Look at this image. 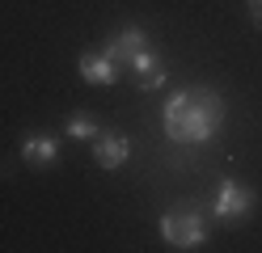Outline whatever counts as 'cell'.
I'll use <instances>...</instances> for the list:
<instances>
[{"instance_id":"4","label":"cell","mask_w":262,"mask_h":253,"mask_svg":"<svg viewBox=\"0 0 262 253\" xmlns=\"http://www.w3.org/2000/svg\"><path fill=\"white\" fill-rule=\"evenodd\" d=\"M144 47H148V34H144L140 26H127V30H119V34H114V38L106 42L102 55H106L114 67H131V59H136Z\"/></svg>"},{"instance_id":"6","label":"cell","mask_w":262,"mask_h":253,"mask_svg":"<svg viewBox=\"0 0 262 253\" xmlns=\"http://www.w3.org/2000/svg\"><path fill=\"white\" fill-rule=\"evenodd\" d=\"M131 72H136V84H140L144 93H152V89H161V84H165V63H161L148 47L131 59Z\"/></svg>"},{"instance_id":"1","label":"cell","mask_w":262,"mask_h":253,"mask_svg":"<svg viewBox=\"0 0 262 253\" xmlns=\"http://www.w3.org/2000/svg\"><path fill=\"white\" fill-rule=\"evenodd\" d=\"M161 127L178 144H207L224 127V97L216 89H178L161 110Z\"/></svg>"},{"instance_id":"2","label":"cell","mask_w":262,"mask_h":253,"mask_svg":"<svg viewBox=\"0 0 262 253\" xmlns=\"http://www.w3.org/2000/svg\"><path fill=\"white\" fill-rule=\"evenodd\" d=\"M161 236H165L173 249H203L207 228H203V219L194 211H173V215L161 219Z\"/></svg>"},{"instance_id":"10","label":"cell","mask_w":262,"mask_h":253,"mask_svg":"<svg viewBox=\"0 0 262 253\" xmlns=\"http://www.w3.org/2000/svg\"><path fill=\"white\" fill-rule=\"evenodd\" d=\"M250 13H254V21H262V0H250Z\"/></svg>"},{"instance_id":"8","label":"cell","mask_w":262,"mask_h":253,"mask_svg":"<svg viewBox=\"0 0 262 253\" xmlns=\"http://www.w3.org/2000/svg\"><path fill=\"white\" fill-rule=\"evenodd\" d=\"M80 76L89 84H114L119 80V67H114L106 55H80Z\"/></svg>"},{"instance_id":"5","label":"cell","mask_w":262,"mask_h":253,"mask_svg":"<svg viewBox=\"0 0 262 253\" xmlns=\"http://www.w3.org/2000/svg\"><path fill=\"white\" fill-rule=\"evenodd\" d=\"M127 156H131L127 135H119V131H97L93 135V160L102 165V169H119Z\"/></svg>"},{"instance_id":"3","label":"cell","mask_w":262,"mask_h":253,"mask_svg":"<svg viewBox=\"0 0 262 253\" xmlns=\"http://www.w3.org/2000/svg\"><path fill=\"white\" fill-rule=\"evenodd\" d=\"M216 219H224V224H237V219H245L254 211V190L250 186H241L233 177H224L220 181V190H216Z\"/></svg>"},{"instance_id":"7","label":"cell","mask_w":262,"mask_h":253,"mask_svg":"<svg viewBox=\"0 0 262 253\" xmlns=\"http://www.w3.org/2000/svg\"><path fill=\"white\" fill-rule=\"evenodd\" d=\"M21 156L30 165H51L59 156V140H55V135H26V140H21Z\"/></svg>"},{"instance_id":"9","label":"cell","mask_w":262,"mask_h":253,"mask_svg":"<svg viewBox=\"0 0 262 253\" xmlns=\"http://www.w3.org/2000/svg\"><path fill=\"white\" fill-rule=\"evenodd\" d=\"M93 135H97V123H89L85 114H76L68 123V140H93Z\"/></svg>"}]
</instances>
